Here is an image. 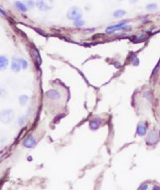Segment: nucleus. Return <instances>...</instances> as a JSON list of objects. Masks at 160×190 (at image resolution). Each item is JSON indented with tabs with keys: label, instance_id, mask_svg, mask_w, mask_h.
<instances>
[{
	"label": "nucleus",
	"instance_id": "nucleus-24",
	"mask_svg": "<svg viewBox=\"0 0 160 190\" xmlns=\"http://www.w3.org/2000/svg\"><path fill=\"white\" fill-rule=\"evenodd\" d=\"M153 189H160V188H157V186H155L153 188Z\"/></svg>",
	"mask_w": 160,
	"mask_h": 190
},
{
	"label": "nucleus",
	"instance_id": "nucleus-2",
	"mask_svg": "<svg viewBox=\"0 0 160 190\" xmlns=\"http://www.w3.org/2000/svg\"><path fill=\"white\" fill-rule=\"evenodd\" d=\"M54 0H37L35 5L41 11H48L54 6Z\"/></svg>",
	"mask_w": 160,
	"mask_h": 190
},
{
	"label": "nucleus",
	"instance_id": "nucleus-5",
	"mask_svg": "<svg viewBox=\"0 0 160 190\" xmlns=\"http://www.w3.org/2000/svg\"><path fill=\"white\" fill-rule=\"evenodd\" d=\"M23 145H24L26 148L31 149V148H33V147L36 145V141H35V139L33 138L32 136H29V137H27V139L24 141Z\"/></svg>",
	"mask_w": 160,
	"mask_h": 190
},
{
	"label": "nucleus",
	"instance_id": "nucleus-19",
	"mask_svg": "<svg viewBox=\"0 0 160 190\" xmlns=\"http://www.w3.org/2000/svg\"><path fill=\"white\" fill-rule=\"evenodd\" d=\"M21 63V67L23 69H26L27 67V62L25 59H20Z\"/></svg>",
	"mask_w": 160,
	"mask_h": 190
},
{
	"label": "nucleus",
	"instance_id": "nucleus-18",
	"mask_svg": "<svg viewBox=\"0 0 160 190\" xmlns=\"http://www.w3.org/2000/svg\"><path fill=\"white\" fill-rule=\"evenodd\" d=\"M74 25L77 26V27H81V26L84 25V21L82 19L77 20H75V21H74Z\"/></svg>",
	"mask_w": 160,
	"mask_h": 190
},
{
	"label": "nucleus",
	"instance_id": "nucleus-7",
	"mask_svg": "<svg viewBox=\"0 0 160 190\" xmlns=\"http://www.w3.org/2000/svg\"><path fill=\"white\" fill-rule=\"evenodd\" d=\"M14 6L16 7V9H17L18 10L22 12V13H26L27 11V7L26 4L24 3H22L21 1H16L14 3Z\"/></svg>",
	"mask_w": 160,
	"mask_h": 190
},
{
	"label": "nucleus",
	"instance_id": "nucleus-25",
	"mask_svg": "<svg viewBox=\"0 0 160 190\" xmlns=\"http://www.w3.org/2000/svg\"><path fill=\"white\" fill-rule=\"evenodd\" d=\"M159 17H160V14H159Z\"/></svg>",
	"mask_w": 160,
	"mask_h": 190
},
{
	"label": "nucleus",
	"instance_id": "nucleus-17",
	"mask_svg": "<svg viewBox=\"0 0 160 190\" xmlns=\"http://www.w3.org/2000/svg\"><path fill=\"white\" fill-rule=\"evenodd\" d=\"M25 4L29 9H33L35 5V3L33 0H25Z\"/></svg>",
	"mask_w": 160,
	"mask_h": 190
},
{
	"label": "nucleus",
	"instance_id": "nucleus-8",
	"mask_svg": "<svg viewBox=\"0 0 160 190\" xmlns=\"http://www.w3.org/2000/svg\"><path fill=\"white\" fill-rule=\"evenodd\" d=\"M101 125V120L100 118H94V119H93L90 122V129H92V130H97L100 127V125Z\"/></svg>",
	"mask_w": 160,
	"mask_h": 190
},
{
	"label": "nucleus",
	"instance_id": "nucleus-14",
	"mask_svg": "<svg viewBox=\"0 0 160 190\" xmlns=\"http://www.w3.org/2000/svg\"><path fill=\"white\" fill-rule=\"evenodd\" d=\"M126 14V12L123 10H116L113 13V16L115 18H120V17L124 16Z\"/></svg>",
	"mask_w": 160,
	"mask_h": 190
},
{
	"label": "nucleus",
	"instance_id": "nucleus-20",
	"mask_svg": "<svg viewBox=\"0 0 160 190\" xmlns=\"http://www.w3.org/2000/svg\"><path fill=\"white\" fill-rule=\"evenodd\" d=\"M159 69V64H158L157 66H156V67H155V69L154 70V71H153V75H155V74L157 73V71Z\"/></svg>",
	"mask_w": 160,
	"mask_h": 190
},
{
	"label": "nucleus",
	"instance_id": "nucleus-21",
	"mask_svg": "<svg viewBox=\"0 0 160 190\" xmlns=\"http://www.w3.org/2000/svg\"><path fill=\"white\" fill-rule=\"evenodd\" d=\"M139 189H148V185H141V187L139 188Z\"/></svg>",
	"mask_w": 160,
	"mask_h": 190
},
{
	"label": "nucleus",
	"instance_id": "nucleus-22",
	"mask_svg": "<svg viewBox=\"0 0 160 190\" xmlns=\"http://www.w3.org/2000/svg\"><path fill=\"white\" fill-rule=\"evenodd\" d=\"M0 14H2V15H3L4 16H6V14H5V12H4V11H3V10H1V9H0Z\"/></svg>",
	"mask_w": 160,
	"mask_h": 190
},
{
	"label": "nucleus",
	"instance_id": "nucleus-10",
	"mask_svg": "<svg viewBox=\"0 0 160 190\" xmlns=\"http://www.w3.org/2000/svg\"><path fill=\"white\" fill-rule=\"evenodd\" d=\"M11 68L12 70L15 72H18V71L21 70V61L20 60H17V59H14L13 61H12V65H11Z\"/></svg>",
	"mask_w": 160,
	"mask_h": 190
},
{
	"label": "nucleus",
	"instance_id": "nucleus-23",
	"mask_svg": "<svg viewBox=\"0 0 160 190\" xmlns=\"http://www.w3.org/2000/svg\"><path fill=\"white\" fill-rule=\"evenodd\" d=\"M130 1H131V2H132L133 3H137V2L138 0H130Z\"/></svg>",
	"mask_w": 160,
	"mask_h": 190
},
{
	"label": "nucleus",
	"instance_id": "nucleus-6",
	"mask_svg": "<svg viewBox=\"0 0 160 190\" xmlns=\"http://www.w3.org/2000/svg\"><path fill=\"white\" fill-rule=\"evenodd\" d=\"M31 54H32L33 60H35V62L36 63L38 66L40 65L41 63H42V60H41L40 55L38 53V52L35 49H32L31 50Z\"/></svg>",
	"mask_w": 160,
	"mask_h": 190
},
{
	"label": "nucleus",
	"instance_id": "nucleus-4",
	"mask_svg": "<svg viewBox=\"0 0 160 190\" xmlns=\"http://www.w3.org/2000/svg\"><path fill=\"white\" fill-rule=\"evenodd\" d=\"M127 28H129V26L126 24V22H122V23H119V24L111 25V26L108 27L106 29V32L108 34H111V33H114L116 31L126 30Z\"/></svg>",
	"mask_w": 160,
	"mask_h": 190
},
{
	"label": "nucleus",
	"instance_id": "nucleus-12",
	"mask_svg": "<svg viewBox=\"0 0 160 190\" xmlns=\"http://www.w3.org/2000/svg\"><path fill=\"white\" fill-rule=\"evenodd\" d=\"M147 132L146 127L144 126V124H139L137 125V133L140 136H145V134Z\"/></svg>",
	"mask_w": 160,
	"mask_h": 190
},
{
	"label": "nucleus",
	"instance_id": "nucleus-1",
	"mask_svg": "<svg viewBox=\"0 0 160 190\" xmlns=\"http://www.w3.org/2000/svg\"><path fill=\"white\" fill-rule=\"evenodd\" d=\"M82 10L77 6H73L70 8L67 13V17L74 21L82 19Z\"/></svg>",
	"mask_w": 160,
	"mask_h": 190
},
{
	"label": "nucleus",
	"instance_id": "nucleus-16",
	"mask_svg": "<svg viewBox=\"0 0 160 190\" xmlns=\"http://www.w3.org/2000/svg\"><path fill=\"white\" fill-rule=\"evenodd\" d=\"M19 101L21 105V106H24V105H25V104L27 103V101H28V97L25 95H21L19 98Z\"/></svg>",
	"mask_w": 160,
	"mask_h": 190
},
{
	"label": "nucleus",
	"instance_id": "nucleus-13",
	"mask_svg": "<svg viewBox=\"0 0 160 190\" xmlns=\"http://www.w3.org/2000/svg\"><path fill=\"white\" fill-rule=\"evenodd\" d=\"M8 59L4 56H0V70H5L8 66Z\"/></svg>",
	"mask_w": 160,
	"mask_h": 190
},
{
	"label": "nucleus",
	"instance_id": "nucleus-3",
	"mask_svg": "<svg viewBox=\"0 0 160 190\" xmlns=\"http://www.w3.org/2000/svg\"><path fill=\"white\" fill-rule=\"evenodd\" d=\"M14 117V113L12 110H5L0 114V121L3 123H10Z\"/></svg>",
	"mask_w": 160,
	"mask_h": 190
},
{
	"label": "nucleus",
	"instance_id": "nucleus-15",
	"mask_svg": "<svg viewBox=\"0 0 160 190\" xmlns=\"http://www.w3.org/2000/svg\"><path fill=\"white\" fill-rule=\"evenodd\" d=\"M157 8L158 5L156 3H149L146 5V10L148 11H155Z\"/></svg>",
	"mask_w": 160,
	"mask_h": 190
},
{
	"label": "nucleus",
	"instance_id": "nucleus-9",
	"mask_svg": "<svg viewBox=\"0 0 160 190\" xmlns=\"http://www.w3.org/2000/svg\"><path fill=\"white\" fill-rule=\"evenodd\" d=\"M159 140V135L156 132H151L147 138V142L150 144H155Z\"/></svg>",
	"mask_w": 160,
	"mask_h": 190
},
{
	"label": "nucleus",
	"instance_id": "nucleus-11",
	"mask_svg": "<svg viewBox=\"0 0 160 190\" xmlns=\"http://www.w3.org/2000/svg\"><path fill=\"white\" fill-rule=\"evenodd\" d=\"M46 95L50 99H57L60 97V93L56 90L50 89L46 92Z\"/></svg>",
	"mask_w": 160,
	"mask_h": 190
}]
</instances>
